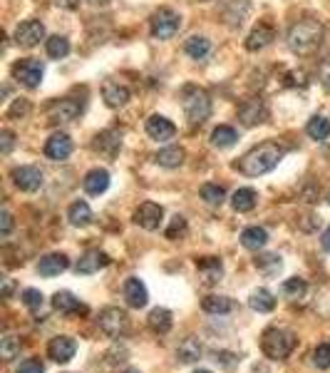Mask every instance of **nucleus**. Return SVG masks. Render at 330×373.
I'll list each match as a JSON object with an SVG mask.
<instances>
[{"instance_id": "nucleus-1", "label": "nucleus", "mask_w": 330, "mask_h": 373, "mask_svg": "<svg viewBox=\"0 0 330 373\" xmlns=\"http://www.w3.org/2000/svg\"><path fill=\"white\" fill-rule=\"evenodd\" d=\"M286 152H288L286 144L276 142V140H266L259 147L249 149L233 167L246 177H261V175H266V172H271L273 167L286 157Z\"/></svg>"}, {"instance_id": "nucleus-2", "label": "nucleus", "mask_w": 330, "mask_h": 373, "mask_svg": "<svg viewBox=\"0 0 330 373\" xmlns=\"http://www.w3.org/2000/svg\"><path fill=\"white\" fill-rule=\"evenodd\" d=\"M323 25H320L315 18H301V20H296L288 28V48L293 50V53H298V55H310L315 48H318L320 43H323Z\"/></svg>"}, {"instance_id": "nucleus-3", "label": "nucleus", "mask_w": 330, "mask_h": 373, "mask_svg": "<svg viewBox=\"0 0 330 373\" xmlns=\"http://www.w3.org/2000/svg\"><path fill=\"white\" fill-rule=\"evenodd\" d=\"M181 107H184V115L189 120V125H204L212 115V100L206 95V90L196 88V85H186L181 90Z\"/></svg>"}, {"instance_id": "nucleus-4", "label": "nucleus", "mask_w": 330, "mask_h": 373, "mask_svg": "<svg viewBox=\"0 0 330 373\" xmlns=\"http://www.w3.org/2000/svg\"><path fill=\"white\" fill-rule=\"evenodd\" d=\"M296 344H298L296 334L288 329H278V326L263 331V336H261V348H263L266 356L273 358V361H283V358L291 356Z\"/></svg>"}, {"instance_id": "nucleus-5", "label": "nucleus", "mask_w": 330, "mask_h": 373, "mask_svg": "<svg viewBox=\"0 0 330 373\" xmlns=\"http://www.w3.org/2000/svg\"><path fill=\"white\" fill-rule=\"evenodd\" d=\"M97 324L104 336H109V339H122V336L127 334V329H130V316H127V311H122L119 306H107L99 311Z\"/></svg>"}, {"instance_id": "nucleus-6", "label": "nucleus", "mask_w": 330, "mask_h": 373, "mask_svg": "<svg viewBox=\"0 0 330 373\" xmlns=\"http://www.w3.org/2000/svg\"><path fill=\"white\" fill-rule=\"evenodd\" d=\"M181 28V18L179 13H174L172 8H159L157 13L152 15V35L159 40L174 38Z\"/></svg>"}, {"instance_id": "nucleus-7", "label": "nucleus", "mask_w": 330, "mask_h": 373, "mask_svg": "<svg viewBox=\"0 0 330 373\" xmlns=\"http://www.w3.org/2000/svg\"><path fill=\"white\" fill-rule=\"evenodd\" d=\"M80 115H82V102H77V100H72V97L55 100L48 107L50 125H67V122L77 120Z\"/></svg>"}, {"instance_id": "nucleus-8", "label": "nucleus", "mask_w": 330, "mask_h": 373, "mask_svg": "<svg viewBox=\"0 0 330 373\" xmlns=\"http://www.w3.org/2000/svg\"><path fill=\"white\" fill-rule=\"evenodd\" d=\"M13 77H15L20 85H25V88L35 90V88H40V83H43V65H40L35 57L18 60L15 65H13Z\"/></svg>"}, {"instance_id": "nucleus-9", "label": "nucleus", "mask_w": 330, "mask_h": 373, "mask_svg": "<svg viewBox=\"0 0 330 373\" xmlns=\"http://www.w3.org/2000/svg\"><path fill=\"white\" fill-rule=\"evenodd\" d=\"M266 117H268V107H266V102L261 97H249L238 104V120H241V125L256 127L261 122H266Z\"/></svg>"}, {"instance_id": "nucleus-10", "label": "nucleus", "mask_w": 330, "mask_h": 373, "mask_svg": "<svg viewBox=\"0 0 330 373\" xmlns=\"http://www.w3.org/2000/svg\"><path fill=\"white\" fill-rule=\"evenodd\" d=\"M40 40H45V25L35 18L22 20L15 28V43L20 48H35V45H40Z\"/></svg>"}, {"instance_id": "nucleus-11", "label": "nucleus", "mask_w": 330, "mask_h": 373, "mask_svg": "<svg viewBox=\"0 0 330 373\" xmlns=\"http://www.w3.org/2000/svg\"><path fill=\"white\" fill-rule=\"evenodd\" d=\"M11 177H13V182H15L18 189H22V192H38L40 186H43V182H45L43 172L33 165L15 167Z\"/></svg>"}, {"instance_id": "nucleus-12", "label": "nucleus", "mask_w": 330, "mask_h": 373, "mask_svg": "<svg viewBox=\"0 0 330 373\" xmlns=\"http://www.w3.org/2000/svg\"><path fill=\"white\" fill-rule=\"evenodd\" d=\"M162 222H164V209L159 207V204L144 202V204L137 207V212H135V224L137 226H142V229H146V231H154V229L162 226Z\"/></svg>"}, {"instance_id": "nucleus-13", "label": "nucleus", "mask_w": 330, "mask_h": 373, "mask_svg": "<svg viewBox=\"0 0 330 373\" xmlns=\"http://www.w3.org/2000/svg\"><path fill=\"white\" fill-rule=\"evenodd\" d=\"M77 353V344L70 336H55L48 344V356L53 358L55 363H70Z\"/></svg>"}, {"instance_id": "nucleus-14", "label": "nucleus", "mask_w": 330, "mask_h": 373, "mask_svg": "<svg viewBox=\"0 0 330 373\" xmlns=\"http://www.w3.org/2000/svg\"><path fill=\"white\" fill-rule=\"evenodd\" d=\"M92 149L97 154H102V157L114 159L119 154V149H122V135L114 132V130L99 132L97 137H95V142H92Z\"/></svg>"}, {"instance_id": "nucleus-15", "label": "nucleus", "mask_w": 330, "mask_h": 373, "mask_svg": "<svg viewBox=\"0 0 330 373\" xmlns=\"http://www.w3.org/2000/svg\"><path fill=\"white\" fill-rule=\"evenodd\" d=\"M122 294H125L127 306H132V308H144L146 301H149V294H146L144 281L137 279V276H130V279L125 281V286H122Z\"/></svg>"}, {"instance_id": "nucleus-16", "label": "nucleus", "mask_w": 330, "mask_h": 373, "mask_svg": "<svg viewBox=\"0 0 330 373\" xmlns=\"http://www.w3.org/2000/svg\"><path fill=\"white\" fill-rule=\"evenodd\" d=\"M72 154V140L67 137L65 132H55L53 137L45 142V157L53 162H62Z\"/></svg>"}, {"instance_id": "nucleus-17", "label": "nucleus", "mask_w": 330, "mask_h": 373, "mask_svg": "<svg viewBox=\"0 0 330 373\" xmlns=\"http://www.w3.org/2000/svg\"><path fill=\"white\" fill-rule=\"evenodd\" d=\"M196 269H199V279L204 281L206 286L219 284L224 276V264H221V259H216V257L196 259Z\"/></svg>"}, {"instance_id": "nucleus-18", "label": "nucleus", "mask_w": 330, "mask_h": 373, "mask_svg": "<svg viewBox=\"0 0 330 373\" xmlns=\"http://www.w3.org/2000/svg\"><path fill=\"white\" fill-rule=\"evenodd\" d=\"M102 100L107 107L119 110V107H125V104L130 102V88L122 83H114V80H107V83L102 85Z\"/></svg>"}, {"instance_id": "nucleus-19", "label": "nucleus", "mask_w": 330, "mask_h": 373, "mask_svg": "<svg viewBox=\"0 0 330 373\" xmlns=\"http://www.w3.org/2000/svg\"><path fill=\"white\" fill-rule=\"evenodd\" d=\"M146 135L157 140V142H167V140H172L177 135V125L164 115H152L146 120Z\"/></svg>"}, {"instance_id": "nucleus-20", "label": "nucleus", "mask_w": 330, "mask_h": 373, "mask_svg": "<svg viewBox=\"0 0 330 373\" xmlns=\"http://www.w3.org/2000/svg\"><path fill=\"white\" fill-rule=\"evenodd\" d=\"M70 266V259H67V254H48V257H43L38 262V274L40 276H48V279H53V276L62 274V271Z\"/></svg>"}, {"instance_id": "nucleus-21", "label": "nucleus", "mask_w": 330, "mask_h": 373, "mask_svg": "<svg viewBox=\"0 0 330 373\" xmlns=\"http://www.w3.org/2000/svg\"><path fill=\"white\" fill-rule=\"evenodd\" d=\"M109 264V257L104 252H99V249H90V252H85L80 257V262H77V274H95V271L104 269Z\"/></svg>"}, {"instance_id": "nucleus-22", "label": "nucleus", "mask_w": 330, "mask_h": 373, "mask_svg": "<svg viewBox=\"0 0 330 373\" xmlns=\"http://www.w3.org/2000/svg\"><path fill=\"white\" fill-rule=\"evenodd\" d=\"M273 38H276V33H273L271 25H268V22H259V25L249 33V38H246V50L259 53V50H263L266 45H271Z\"/></svg>"}, {"instance_id": "nucleus-23", "label": "nucleus", "mask_w": 330, "mask_h": 373, "mask_svg": "<svg viewBox=\"0 0 330 373\" xmlns=\"http://www.w3.org/2000/svg\"><path fill=\"white\" fill-rule=\"evenodd\" d=\"M53 308L60 313H65V316H70V313H85L87 306L80 301V299L75 297V294H70V291H57L53 297Z\"/></svg>"}, {"instance_id": "nucleus-24", "label": "nucleus", "mask_w": 330, "mask_h": 373, "mask_svg": "<svg viewBox=\"0 0 330 373\" xmlns=\"http://www.w3.org/2000/svg\"><path fill=\"white\" fill-rule=\"evenodd\" d=\"M82 186H85L87 194H92V197H99L102 192H107L109 186V172L107 170H90L82 179Z\"/></svg>"}, {"instance_id": "nucleus-25", "label": "nucleus", "mask_w": 330, "mask_h": 373, "mask_svg": "<svg viewBox=\"0 0 330 373\" xmlns=\"http://www.w3.org/2000/svg\"><path fill=\"white\" fill-rule=\"evenodd\" d=\"M146 326L154 331V334H169L174 326V318H172V311L164 306H157L149 311V316H146Z\"/></svg>"}, {"instance_id": "nucleus-26", "label": "nucleus", "mask_w": 330, "mask_h": 373, "mask_svg": "<svg viewBox=\"0 0 330 373\" xmlns=\"http://www.w3.org/2000/svg\"><path fill=\"white\" fill-rule=\"evenodd\" d=\"M67 219H70L72 226H77V229H82V226H90L95 219L92 209H90V204L87 202H72L70 209H67Z\"/></svg>"}, {"instance_id": "nucleus-27", "label": "nucleus", "mask_w": 330, "mask_h": 373, "mask_svg": "<svg viewBox=\"0 0 330 373\" xmlns=\"http://www.w3.org/2000/svg\"><path fill=\"white\" fill-rule=\"evenodd\" d=\"M259 204V192H256L254 186H241V189H236L231 197V207L236 209V212H251V209Z\"/></svg>"}, {"instance_id": "nucleus-28", "label": "nucleus", "mask_w": 330, "mask_h": 373, "mask_svg": "<svg viewBox=\"0 0 330 373\" xmlns=\"http://www.w3.org/2000/svg\"><path fill=\"white\" fill-rule=\"evenodd\" d=\"M241 244L246 249H251V252H259V249H263L268 244V231L263 226H246L241 231Z\"/></svg>"}, {"instance_id": "nucleus-29", "label": "nucleus", "mask_w": 330, "mask_h": 373, "mask_svg": "<svg viewBox=\"0 0 330 373\" xmlns=\"http://www.w3.org/2000/svg\"><path fill=\"white\" fill-rule=\"evenodd\" d=\"M184 157H186V152L181 147H164V149H159L157 152V165H162V167H167V170H174V167H181L184 165Z\"/></svg>"}, {"instance_id": "nucleus-30", "label": "nucleus", "mask_w": 330, "mask_h": 373, "mask_svg": "<svg viewBox=\"0 0 330 373\" xmlns=\"http://www.w3.org/2000/svg\"><path fill=\"white\" fill-rule=\"evenodd\" d=\"M201 308L206 313H214V316H224V313L233 311V301L228 297H216V294H209V297L201 301Z\"/></svg>"}, {"instance_id": "nucleus-31", "label": "nucleus", "mask_w": 330, "mask_h": 373, "mask_svg": "<svg viewBox=\"0 0 330 373\" xmlns=\"http://www.w3.org/2000/svg\"><path fill=\"white\" fill-rule=\"evenodd\" d=\"M249 306L254 308V311H259V313H268V311H273V308H276V297H273L268 289H256L254 294H251V299H249Z\"/></svg>"}, {"instance_id": "nucleus-32", "label": "nucleus", "mask_w": 330, "mask_h": 373, "mask_svg": "<svg viewBox=\"0 0 330 373\" xmlns=\"http://www.w3.org/2000/svg\"><path fill=\"white\" fill-rule=\"evenodd\" d=\"M254 264H256V269H259L263 276H276L278 271L283 269V262H281L278 254H259Z\"/></svg>"}, {"instance_id": "nucleus-33", "label": "nucleus", "mask_w": 330, "mask_h": 373, "mask_svg": "<svg viewBox=\"0 0 330 373\" xmlns=\"http://www.w3.org/2000/svg\"><path fill=\"white\" fill-rule=\"evenodd\" d=\"M305 132H308L310 140H315V142H323V140L330 137V120H325L323 115L310 117L308 125H305Z\"/></svg>"}, {"instance_id": "nucleus-34", "label": "nucleus", "mask_w": 330, "mask_h": 373, "mask_svg": "<svg viewBox=\"0 0 330 373\" xmlns=\"http://www.w3.org/2000/svg\"><path fill=\"white\" fill-rule=\"evenodd\" d=\"M177 358L181 363H194L201 358V344L199 339H184L177 348Z\"/></svg>"}, {"instance_id": "nucleus-35", "label": "nucleus", "mask_w": 330, "mask_h": 373, "mask_svg": "<svg viewBox=\"0 0 330 373\" xmlns=\"http://www.w3.org/2000/svg\"><path fill=\"white\" fill-rule=\"evenodd\" d=\"M184 50H186V55L194 57V60H204V57L212 53V43L206 38H201V35H191L184 43Z\"/></svg>"}, {"instance_id": "nucleus-36", "label": "nucleus", "mask_w": 330, "mask_h": 373, "mask_svg": "<svg viewBox=\"0 0 330 373\" xmlns=\"http://www.w3.org/2000/svg\"><path fill=\"white\" fill-rule=\"evenodd\" d=\"M238 140V132L233 130V127L228 125H219L216 130L212 132V144L219 149H226V147H233Z\"/></svg>"}, {"instance_id": "nucleus-37", "label": "nucleus", "mask_w": 330, "mask_h": 373, "mask_svg": "<svg viewBox=\"0 0 330 373\" xmlns=\"http://www.w3.org/2000/svg\"><path fill=\"white\" fill-rule=\"evenodd\" d=\"M305 291H308V284H305V279H298V276L286 279L281 286V294L288 299V301H298V299H303Z\"/></svg>"}, {"instance_id": "nucleus-38", "label": "nucleus", "mask_w": 330, "mask_h": 373, "mask_svg": "<svg viewBox=\"0 0 330 373\" xmlns=\"http://www.w3.org/2000/svg\"><path fill=\"white\" fill-rule=\"evenodd\" d=\"M45 50H48V55L53 57V60H62V57L70 55V40L62 38V35H53V38H48V43H45Z\"/></svg>"}, {"instance_id": "nucleus-39", "label": "nucleus", "mask_w": 330, "mask_h": 373, "mask_svg": "<svg viewBox=\"0 0 330 373\" xmlns=\"http://www.w3.org/2000/svg\"><path fill=\"white\" fill-rule=\"evenodd\" d=\"M199 194H201V199H204L206 204H212V207H221L224 204V199H226V189H224L221 184H201V189H199Z\"/></svg>"}, {"instance_id": "nucleus-40", "label": "nucleus", "mask_w": 330, "mask_h": 373, "mask_svg": "<svg viewBox=\"0 0 330 373\" xmlns=\"http://www.w3.org/2000/svg\"><path fill=\"white\" fill-rule=\"evenodd\" d=\"M18 353H20V341L15 336L6 334L0 339V356H3V361H13Z\"/></svg>"}, {"instance_id": "nucleus-41", "label": "nucleus", "mask_w": 330, "mask_h": 373, "mask_svg": "<svg viewBox=\"0 0 330 373\" xmlns=\"http://www.w3.org/2000/svg\"><path fill=\"white\" fill-rule=\"evenodd\" d=\"M20 299L27 308H43V304H45V297H43V291L40 289H25L20 294Z\"/></svg>"}, {"instance_id": "nucleus-42", "label": "nucleus", "mask_w": 330, "mask_h": 373, "mask_svg": "<svg viewBox=\"0 0 330 373\" xmlns=\"http://www.w3.org/2000/svg\"><path fill=\"white\" fill-rule=\"evenodd\" d=\"M27 112H30V102H27L25 97H18L15 102L8 107L6 117H8V120H18V117H25Z\"/></svg>"}, {"instance_id": "nucleus-43", "label": "nucleus", "mask_w": 330, "mask_h": 373, "mask_svg": "<svg viewBox=\"0 0 330 373\" xmlns=\"http://www.w3.org/2000/svg\"><path fill=\"white\" fill-rule=\"evenodd\" d=\"M313 363L318 368H330V344H318L313 351Z\"/></svg>"}, {"instance_id": "nucleus-44", "label": "nucleus", "mask_w": 330, "mask_h": 373, "mask_svg": "<svg viewBox=\"0 0 330 373\" xmlns=\"http://www.w3.org/2000/svg\"><path fill=\"white\" fill-rule=\"evenodd\" d=\"M184 231H186V219L177 215L172 219V224H169V229H167V239H177V236H181Z\"/></svg>"}, {"instance_id": "nucleus-45", "label": "nucleus", "mask_w": 330, "mask_h": 373, "mask_svg": "<svg viewBox=\"0 0 330 373\" xmlns=\"http://www.w3.org/2000/svg\"><path fill=\"white\" fill-rule=\"evenodd\" d=\"M18 373H45V366L40 358H25L18 368Z\"/></svg>"}, {"instance_id": "nucleus-46", "label": "nucleus", "mask_w": 330, "mask_h": 373, "mask_svg": "<svg viewBox=\"0 0 330 373\" xmlns=\"http://www.w3.org/2000/svg\"><path fill=\"white\" fill-rule=\"evenodd\" d=\"M318 80H320V85H323V88L330 93V55L325 57L323 62H320V67H318Z\"/></svg>"}, {"instance_id": "nucleus-47", "label": "nucleus", "mask_w": 330, "mask_h": 373, "mask_svg": "<svg viewBox=\"0 0 330 373\" xmlns=\"http://www.w3.org/2000/svg\"><path fill=\"white\" fill-rule=\"evenodd\" d=\"M13 144H15V135L11 130H3L0 132V152L3 154H11Z\"/></svg>"}, {"instance_id": "nucleus-48", "label": "nucleus", "mask_w": 330, "mask_h": 373, "mask_svg": "<svg viewBox=\"0 0 330 373\" xmlns=\"http://www.w3.org/2000/svg\"><path fill=\"white\" fill-rule=\"evenodd\" d=\"M125 358H127L125 348H112V351L107 353V363H109V366H119V363H125Z\"/></svg>"}, {"instance_id": "nucleus-49", "label": "nucleus", "mask_w": 330, "mask_h": 373, "mask_svg": "<svg viewBox=\"0 0 330 373\" xmlns=\"http://www.w3.org/2000/svg\"><path fill=\"white\" fill-rule=\"evenodd\" d=\"M298 224H301V229H303V231H313V229H318V226H320V217L308 215V217H303V219L298 222Z\"/></svg>"}, {"instance_id": "nucleus-50", "label": "nucleus", "mask_w": 330, "mask_h": 373, "mask_svg": "<svg viewBox=\"0 0 330 373\" xmlns=\"http://www.w3.org/2000/svg\"><path fill=\"white\" fill-rule=\"evenodd\" d=\"M11 231H13V215L11 212H3V215H0V234L8 236Z\"/></svg>"}, {"instance_id": "nucleus-51", "label": "nucleus", "mask_w": 330, "mask_h": 373, "mask_svg": "<svg viewBox=\"0 0 330 373\" xmlns=\"http://www.w3.org/2000/svg\"><path fill=\"white\" fill-rule=\"evenodd\" d=\"M53 3H55L57 8H65V11H77L82 0H53Z\"/></svg>"}, {"instance_id": "nucleus-52", "label": "nucleus", "mask_w": 330, "mask_h": 373, "mask_svg": "<svg viewBox=\"0 0 330 373\" xmlns=\"http://www.w3.org/2000/svg\"><path fill=\"white\" fill-rule=\"evenodd\" d=\"M3 297H6V299H11V297H13V281L8 279V276H6V279H3Z\"/></svg>"}, {"instance_id": "nucleus-53", "label": "nucleus", "mask_w": 330, "mask_h": 373, "mask_svg": "<svg viewBox=\"0 0 330 373\" xmlns=\"http://www.w3.org/2000/svg\"><path fill=\"white\" fill-rule=\"evenodd\" d=\"M320 244H323L325 252H330V226L323 231V236H320Z\"/></svg>"}, {"instance_id": "nucleus-54", "label": "nucleus", "mask_w": 330, "mask_h": 373, "mask_svg": "<svg viewBox=\"0 0 330 373\" xmlns=\"http://www.w3.org/2000/svg\"><path fill=\"white\" fill-rule=\"evenodd\" d=\"M90 3H95V6H107L109 0H90Z\"/></svg>"}, {"instance_id": "nucleus-55", "label": "nucleus", "mask_w": 330, "mask_h": 373, "mask_svg": "<svg viewBox=\"0 0 330 373\" xmlns=\"http://www.w3.org/2000/svg\"><path fill=\"white\" fill-rule=\"evenodd\" d=\"M125 373H139V371H137V368H127Z\"/></svg>"}, {"instance_id": "nucleus-56", "label": "nucleus", "mask_w": 330, "mask_h": 373, "mask_svg": "<svg viewBox=\"0 0 330 373\" xmlns=\"http://www.w3.org/2000/svg\"><path fill=\"white\" fill-rule=\"evenodd\" d=\"M196 373H214V371H206V368H199V371H196Z\"/></svg>"}, {"instance_id": "nucleus-57", "label": "nucleus", "mask_w": 330, "mask_h": 373, "mask_svg": "<svg viewBox=\"0 0 330 373\" xmlns=\"http://www.w3.org/2000/svg\"><path fill=\"white\" fill-rule=\"evenodd\" d=\"M328 202H330V192H328Z\"/></svg>"}]
</instances>
